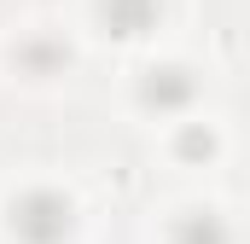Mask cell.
<instances>
[{"instance_id":"2","label":"cell","mask_w":250,"mask_h":244,"mask_svg":"<svg viewBox=\"0 0 250 244\" xmlns=\"http://www.w3.org/2000/svg\"><path fill=\"white\" fill-rule=\"evenodd\" d=\"M192 93H198V81H192V70H181V64H157L140 81V99L157 105V111H181V105H192Z\"/></svg>"},{"instance_id":"4","label":"cell","mask_w":250,"mask_h":244,"mask_svg":"<svg viewBox=\"0 0 250 244\" xmlns=\"http://www.w3.org/2000/svg\"><path fill=\"white\" fill-rule=\"evenodd\" d=\"M169 244H233V233H227V221H221L215 209H192V215L175 221Z\"/></svg>"},{"instance_id":"5","label":"cell","mask_w":250,"mask_h":244,"mask_svg":"<svg viewBox=\"0 0 250 244\" xmlns=\"http://www.w3.org/2000/svg\"><path fill=\"white\" fill-rule=\"evenodd\" d=\"M181 151H187V157H209V151H215V134H209V128H187V134H181Z\"/></svg>"},{"instance_id":"3","label":"cell","mask_w":250,"mask_h":244,"mask_svg":"<svg viewBox=\"0 0 250 244\" xmlns=\"http://www.w3.org/2000/svg\"><path fill=\"white\" fill-rule=\"evenodd\" d=\"M157 12H163V0H99L105 29H111V35H123V41L146 35V29L157 23Z\"/></svg>"},{"instance_id":"1","label":"cell","mask_w":250,"mask_h":244,"mask_svg":"<svg viewBox=\"0 0 250 244\" xmlns=\"http://www.w3.org/2000/svg\"><path fill=\"white\" fill-rule=\"evenodd\" d=\"M12 233L23 244H64L70 239V198L64 192H47V186L23 192L12 203Z\"/></svg>"}]
</instances>
